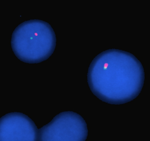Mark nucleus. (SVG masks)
Segmentation results:
<instances>
[{
  "label": "nucleus",
  "instance_id": "3",
  "mask_svg": "<svg viewBox=\"0 0 150 141\" xmlns=\"http://www.w3.org/2000/svg\"><path fill=\"white\" fill-rule=\"evenodd\" d=\"M35 36H38V34L37 33H35Z\"/></svg>",
  "mask_w": 150,
  "mask_h": 141
},
{
  "label": "nucleus",
  "instance_id": "2",
  "mask_svg": "<svg viewBox=\"0 0 150 141\" xmlns=\"http://www.w3.org/2000/svg\"><path fill=\"white\" fill-rule=\"evenodd\" d=\"M72 112H62L50 122L38 129V141H77L76 114Z\"/></svg>",
  "mask_w": 150,
  "mask_h": 141
},
{
  "label": "nucleus",
  "instance_id": "1",
  "mask_svg": "<svg viewBox=\"0 0 150 141\" xmlns=\"http://www.w3.org/2000/svg\"><path fill=\"white\" fill-rule=\"evenodd\" d=\"M38 129L27 115L8 113L0 118V141H38Z\"/></svg>",
  "mask_w": 150,
  "mask_h": 141
},
{
  "label": "nucleus",
  "instance_id": "4",
  "mask_svg": "<svg viewBox=\"0 0 150 141\" xmlns=\"http://www.w3.org/2000/svg\"><path fill=\"white\" fill-rule=\"evenodd\" d=\"M30 39H33V38L32 37H31L30 38Z\"/></svg>",
  "mask_w": 150,
  "mask_h": 141
}]
</instances>
